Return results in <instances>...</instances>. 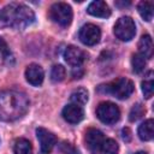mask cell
<instances>
[{"label":"cell","mask_w":154,"mask_h":154,"mask_svg":"<svg viewBox=\"0 0 154 154\" xmlns=\"http://www.w3.org/2000/svg\"><path fill=\"white\" fill-rule=\"evenodd\" d=\"M29 108L25 94L17 90H4L0 93V120L13 122L23 117Z\"/></svg>","instance_id":"obj_1"},{"label":"cell","mask_w":154,"mask_h":154,"mask_svg":"<svg viewBox=\"0 0 154 154\" xmlns=\"http://www.w3.org/2000/svg\"><path fill=\"white\" fill-rule=\"evenodd\" d=\"M34 20V11L24 4L11 2L0 10V26L24 29Z\"/></svg>","instance_id":"obj_2"},{"label":"cell","mask_w":154,"mask_h":154,"mask_svg":"<svg viewBox=\"0 0 154 154\" xmlns=\"http://www.w3.org/2000/svg\"><path fill=\"white\" fill-rule=\"evenodd\" d=\"M134 89H135V87H134L132 81H130L129 78H125V77L117 78V79H114V81H112L105 85L99 87L100 93L111 94L114 97L120 99V100L128 99L134 93Z\"/></svg>","instance_id":"obj_3"},{"label":"cell","mask_w":154,"mask_h":154,"mask_svg":"<svg viewBox=\"0 0 154 154\" xmlns=\"http://www.w3.org/2000/svg\"><path fill=\"white\" fill-rule=\"evenodd\" d=\"M48 16L54 23H57L61 26H67L72 22L73 13H72V8L69 4L55 2L49 7Z\"/></svg>","instance_id":"obj_4"},{"label":"cell","mask_w":154,"mask_h":154,"mask_svg":"<svg viewBox=\"0 0 154 154\" xmlns=\"http://www.w3.org/2000/svg\"><path fill=\"white\" fill-rule=\"evenodd\" d=\"M114 35L120 41H130L136 34V24L131 17H120L114 24Z\"/></svg>","instance_id":"obj_5"},{"label":"cell","mask_w":154,"mask_h":154,"mask_svg":"<svg viewBox=\"0 0 154 154\" xmlns=\"http://www.w3.org/2000/svg\"><path fill=\"white\" fill-rule=\"evenodd\" d=\"M96 117L105 124H114L120 118V111L116 103L103 101L96 107Z\"/></svg>","instance_id":"obj_6"},{"label":"cell","mask_w":154,"mask_h":154,"mask_svg":"<svg viewBox=\"0 0 154 154\" xmlns=\"http://www.w3.org/2000/svg\"><path fill=\"white\" fill-rule=\"evenodd\" d=\"M78 37H79L81 42L84 43L85 46H94L101 38V30L97 25L87 23L79 29Z\"/></svg>","instance_id":"obj_7"},{"label":"cell","mask_w":154,"mask_h":154,"mask_svg":"<svg viewBox=\"0 0 154 154\" xmlns=\"http://www.w3.org/2000/svg\"><path fill=\"white\" fill-rule=\"evenodd\" d=\"M36 136L41 146L42 154H49L53 149V147L57 144V137L53 132L48 131L45 128H37L36 129Z\"/></svg>","instance_id":"obj_8"},{"label":"cell","mask_w":154,"mask_h":154,"mask_svg":"<svg viewBox=\"0 0 154 154\" xmlns=\"http://www.w3.org/2000/svg\"><path fill=\"white\" fill-rule=\"evenodd\" d=\"M64 58L67 64H70L73 67H77L85 61L87 54L76 46H67L64 52Z\"/></svg>","instance_id":"obj_9"},{"label":"cell","mask_w":154,"mask_h":154,"mask_svg":"<svg viewBox=\"0 0 154 154\" xmlns=\"http://www.w3.org/2000/svg\"><path fill=\"white\" fill-rule=\"evenodd\" d=\"M61 116L67 123L77 124L84 118V111L82 106H78L76 103H69L63 108Z\"/></svg>","instance_id":"obj_10"},{"label":"cell","mask_w":154,"mask_h":154,"mask_svg":"<svg viewBox=\"0 0 154 154\" xmlns=\"http://www.w3.org/2000/svg\"><path fill=\"white\" fill-rule=\"evenodd\" d=\"M25 78L34 87L41 85L45 78L43 69L38 64H30L25 70Z\"/></svg>","instance_id":"obj_11"},{"label":"cell","mask_w":154,"mask_h":154,"mask_svg":"<svg viewBox=\"0 0 154 154\" xmlns=\"http://www.w3.org/2000/svg\"><path fill=\"white\" fill-rule=\"evenodd\" d=\"M87 12L89 14H91L94 17H99V18H108L111 16V10H109L108 5L102 0L91 1L87 7Z\"/></svg>","instance_id":"obj_12"},{"label":"cell","mask_w":154,"mask_h":154,"mask_svg":"<svg viewBox=\"0 0 154 154\" xmlns=\"http://www.w3.org/2000/svg\"><path fill=\"white\" fill-rule=\"evenodd\" d=\"M118 143L112 138H103L91 152L93 154H118Z\"/></svg>","instance_id":"obj_13"},{"label":"cell","mask_w":154,"mask_h":154,"mask_svg":"<svg viewBox=\"0 0 154 154\" xmlns=\"http://www.w3.org/2000/svg\"><path fill=\"white\" fill-rule=\"evenodd\" d=\"M138 54L144 59H150L153 55V41L148 34L142 35L138 41Z\"/></svg>","instance_id":"obj_14"},{"label":"cell","mask_w":154,"mask_h":154,"mask_svg":"<svg viewBox=\"0 0 154 154\" xmlns=\"http://www.w3.org/2000/svg\"><path fill=\"white\" fill-rule=\"evenodd\" d=\"M103 138H105V136H103V134H102L100 130L91 128V129H88V130H87L84 141H85L88 148H89L90 150H93Z\"/></svg>","instance_id":"obj_15"},{"label":"cell","mask_w":154,"mask_h":154,"mask_svg":"<svg viewBox=\"0 0 154 154\" xmlns=\"http://www.w3.org/2000/svg\"><path fill=\"white\" fill-rule=\"evenodd\" d=\"M137 132H138V137L142 141H150L154 136V122H153V119L144 120L138 126Z\"/></svg>","instance_id":"obj_16"},{"label":"cell","mask_w":154,"mask_h":154,"mask_svg":"<svg viewBox=\"0 0 154 154\" xmlns=\"http://www.w3.org/2000/svg\"><path fill=\"white\" fill-rule=\"evenodd\" d=\"M153 8H154V4L152 1H141L137 6L140 16L146 22H150L153 19Z\"/></svg>","instance_id":"obj_17"},{"label":"cell","mask_w":154,"mask_h":154,"mask_svg":"<svg viewBox=\"0 0 154 154\" xmlns=\"http://www.w3.org/2000/svg\"><path fill=\"white\" fill-rule=\"evenodd\" d=\"M14 154H32L31 143L26 138H17L13 144Z\"/></svg>","instance_id":"obj_18"},{"label":"cell","mask_w":154,"mask_h":154,"mask_svg":"<svg viewBox=\"0 0 154 154\" xmlns=\"http://www.w3.org/2000/svg\"><path fill=\"white\" fill-rule=\"evenodd\" d=\"M142 87V93L144 95L146 99H150L153 96V91H154V79H153V72L149 71L147 73V76L144 77V79L141 83Z\"/></svg>","instance_id":"obj_19"},{"label":"cell","mask_w":154,"mask_h":154,"mask_svg":"<svg viewBox=\"0 0 154 154\" xmlns=\"http://www.w3.org/2000/svg\"><path fill=\"white\" fill-rule=\"evenodd\" d=\"M70 101H71V103H76L78 106L85 105L88 101V91L84 88H78V89L73 90L70 96Z\"/></svg>","instance_id":"obj_20"},{"label":"cell","mask_w":154,"mask_h":154,"mask_svg":"<svg viewBox=\"0 0 154 154\" xmlns=\"http://www.w3.org/2000/svg\"><path fill=\"white\" fill-rule=\"evenodd\" d=\"M146 64H147V63H146V59H144L141 54L136 53V54L132 55L131 65H132V70H134L135 73H141V72L144 70Z\"/></svg>","instance_id":"obj_21"},{"label":"cell","mask_w":154,"mask_h":154,"mask_svg":"<svg viewBox=\"0 0 154 154\" xmlns=\"http://www.w3.org/2000/svg\"><path fill=\"white\" fill-rule=\"evenodd\" d=\"M66 76V70L63 65H54L51 70V79L53 82H61Z\"/></svg>","instance_id":"obj_22"},{"label":"cell","mask_w":154,"mask_h":154,"mask_svg":"<svg viewBox=\"0 0 154 154\" xmlns=\"http://www.w3.org/2000/svg\"><path fill=\"white\" fill-rule=\"evenodd\" d=\"M144 112H146V109H144V107L141 105V103H137V105H135L132 108H131V111H130V117H129V119L131 120V122H135V120H137V119H140L143 114H144Z\"/></svg>","instance_id":"obj_23"},{"label":"cell","mask_w":154,"mask_h":154,"mask_svg":"<svg viewBox=\"0 0 154 154\" xmlns=\"http://www.w3.org/2000/svg\"><path fill=\"white\" fill-rule=\"evenodd\" d=\"M59 149L63 154H79V150L71 142H67V141H63L59 144Z\"/></svg>","instance_id":"obj_24"},{"label":"cell","mask_w":154,"mask_h":154,"mask_svg":"<svg viewBox=\"0 0 154 154\" xmlns=\"http://www.w3.org/2000/svg\"><path fill=\"white\" fill-rule=\"evenodd\" d=\"M0 52L2 53V55L4 57H7L8 55V53H10V49H8V47H7V45H6V42L0 37Z\"/></svg>","instance_id":"obj_25"},{"label":"cell","mask_w":154,"mask_h":154,"mask_svg":"<svg viewBox=\"0 0 154 154\" xmlns=\"http://www.w3.org/2000/svg\"><path fill=\"white\" fill-rule=\"evenodd\" d=\"M122 137H123V140H124L125 142H129V141L131 140V131H130L129 128H124V129L122 130Z\"/></svg>","instance_id":"obj_26"},{"label":"cell","mask_w":154,"mask_h":154,"mask_svg":"<svg viewBox=\"0 0 154 154\" xmlns=\"http://www.w3.org/2000/svg\"><path fill=\"white\" fill-rule=\"evenodd\" d=\"M135 154H147L146 152H137V153H135Z\"/></svg>","instance_id":"obj_27"}]
</instances>
